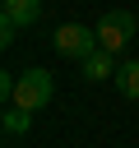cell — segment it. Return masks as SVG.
<instances>
[{
	"mask_svg": "<svg viewBox=\"0 0 139 148\" xmlns=\"http://www.w3.org/2000/svg\"><path fill=\"white\" fill-rule=\"evenodd\" d=\"M14 32H19V28H14V23H5V18H0V46H14Z\"/></svg>",
	"mask_w": 139,
	"mask_h": 148,
	"instance_id": "8",
	"label": "cell"
},
{
	"mask_svg": "<svg viewBox=\"0 0 139 148\" xmlns=\"http://www.w3.org/2000/svg\"><path fill=\"white\" fill-rule=\"evenodd\" d=\"M28 125H32V111H23V106L9 102V106H5V130H9V134H23Z\"/></svg>",
	"mask_w": 139,
	"mask_h": 148,
	"instance_id": "7",
	"label": "cell"
},
{
	"mask_svg": "<svg viewBox=\"0 0 139 148\" xmlns=\"http://www.w3.org/2000/svg\"><path fill=\"white\" fill-rule=\"evenodd\" d=\"M116 88H120L125 97H139V60H125V65L116 69Z\"/></svg>",
	"mask_w": 139,
	"mask_h": 148,
	"instance_id": "6",
	"label": "cell"
},
{
	"mask_svg": "<svg viewBox=\"0 0 139 148\" xmlns=\"http://www.w3.org/2000/svg\"><path fill=\"white\" fill-rule=\"evenodd\" d=\"M134 28H139V18L130 14V9H107L102 18H97V42H102V51H125L130 42H134Z\"/></svg>",
	"mask_w": 139,
	"mask_h": 148,
	"instance_id": "2",
	"label": "cell"
},
{
	"mask_svg": "<svg viewBox=\"0 0 139 148\" xmlns=\"http://www.w3.org/2000/svg\"><path fill=\"white\" fill-rule=\"evenodd\" d=\"M83 79H93V83H102V79H116V60H111V51H93L83 65Z\"/></svg>",
	"mask_w": 139,
	"mask_h": 148,
	"instance_id": "5",
	"label": "cell"
},
{
	"mask_svg": "<svg viewBox=\"0 0 139 148\" xmlns=\"http://www.w3.org/2000/svg\"><path fill=\"white\" fill-rule=\"evenodd\" d=\"M51 46H56V56L79 60V65H83L93 51H102L97 28H83V23H60V28H56V37H51Z\"/></svg>",
	"mask_w": 139,
	"mask_h": 148,
	"instance_id": "1",
	"label": "cell"
},
{
	"mask_svg": "<svg viewBox=\"0 0 139 148\" xmlns=\"http://www.w3.org/2000/svg\"><path fill=\"white\" fill-rule=\"evenodd\" d=\"M0 18L14 23V28H32L42 18V0H5L0 5Z\"/></svg>",
	"mask_w": 139,
	"mask_h": 148,
	"instance_id": "4",
	"label": "cell"
},
{
	"mask_svg": "<svg viewBox=\"0 0 139 148\" xmlns=\"http://www.w3.org/2000/svg\"><path fill=\"white\" fill-rule=\"evenodd\" d=\"M51 97H56V79H51V69H28V74H19L14 106H23V111H42Z\"/></svg>",
	"mask_w": 139,
	"mask_h": 148,
	"instance_id": "3",
	"label": "cell"
}]
</instances>
